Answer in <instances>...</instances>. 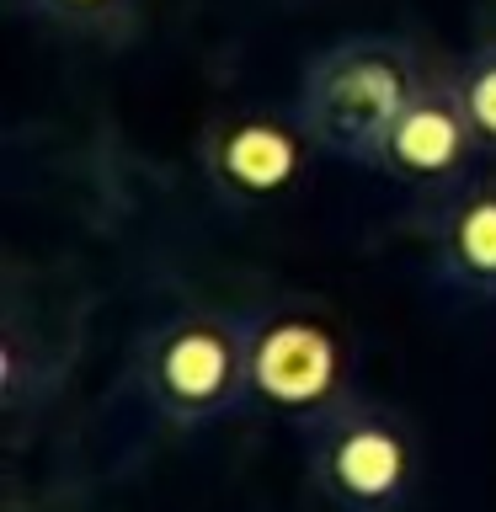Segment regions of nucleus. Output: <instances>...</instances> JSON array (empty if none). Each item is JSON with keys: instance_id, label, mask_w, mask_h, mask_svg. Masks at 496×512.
<instances>
[{"instance_id": "nucleus-3", "label": "nucleus", "mask_w": 496, "mask_h": 512, "mask_svg": "<svg viewBox=\"0 0 496 512\" xmlns=\"http://www.w3.org/2000/svg\"><path fill=\"white\" fill-rule=\"evenodd\" d=\"M310 480L336 512H411L422 491V438L411 416L352 395L304 432Z\"/></svg>"}, {"instance_id": "nucleus-2", "label": "nucleus", "mask_w": 496, "mask_h": 512, "mask_svg": "<svg viewBox=\"0 0 496 512\" xmlns=\"http://www.w3.org/2000/svg\"><path fill=\"white\" fill-rule=\"evenodd\" d=\"M134 390L182 432L235 416L251 400V315L187 304L155 320L134 352Z\"/></svg>"}, {"instance_id": "nucleus-1", "label": "nucleus", "mask_w": 496, "mask_h": 512, "mask_svg": "<svg viewBox=\"0 0 496 512\" xmlns=\"http://www.w3.org/2000/svg\"><path fill=\"white\" fill-rule=\"evenodd\" d=\"M422 86H427V64L406 38L352 32V38H336L310 59L294 112L310 128L320 155L374 166L390 128L400 123V112L416 102Z\"/></svg>"}, {"instance_id": "nucleus-4", "label": "nucleus", "mask_w": 496, "mask_h": 512, "mask_svg": "<svg viewBox=\"0 0 496 512\" xmlns=\"http://www.w3.org/2000/svg\"><path fill=\"white\" fill-rule=\"evenodd\" d=\"M251 400L310 432L352 400V352L331 315L288 304L251 315Z\"/></svg>"}, {"instance_id": "nucleus-9", "label": "nucleus", "mask_w": 496, "mask_h": 512, "mask_svg": "<svg viewBox=\"0 0 496 512\" xmlns=\"http://www.w3.org/2000/svg\"><path fill=\"white\" fill-rule=\"evenodd\" d=\"M448 75H454V91L464 102V118L475 128L480 155H496V43H480L475 54Z\"/></svg>"}, {"instance_id": "nucleus-6", "label": "nucleus", "mask_w": 496, "mask_h": 512, "mask_svg": "<svg viewBox=\"0 0 496 512\" xmlns=\"http://www.w3.org/2000/svg\"><path fill=\"white\" fill-rule=\"evenodd\" d=\"M480 155L475 128L464 118V102L454 91V75H427V86L416 91V102L400 112V123L390 128L384 150L374 155L379 176H390L395 187L427 192V198H443L459 182H470V160Z\"/></svg>"}, {"instance_id": "nucleus-5", "label": "nucleus", "mask_w": 496, "mask_h": 512, "mask_svg": "<svg viewBox=\"0 0 496 512\" xmlns=\"http://www.w3.org/2000/svg\"><path fill=\"white\" fill-rule=\"evenodd\" d=\"M310 128L299 112L283 107H230L203 128L198 166L208 187L235 208H267L283 203L288 192L304 187L310 176Z\"/></svg>"}, {"instance_id": "nucleus-8", "label": "nucleus", "mask_w": 496, "mask_h": 512, "mask_svg": "<svg viewBox=\"0 0 496 512\" xmlns=\"http://www.w3.org/2000/svg\"><path fill=\"white\" fill-rule=\"evenodd\" d=\"M22 11H32L43 27L70 32V38L86 43H118L128 27H134L139 0H16Z\"/></svg>"}, {"instance_id": "nucleus-7", "label": "nucleus", "mask_w": 496, "mask_h": 512, "mask_svg": "<svg viewBox=\"0 0 496 512\" xmlns=\"http://www.w3.org/2000/svg\"><path fill=\"white\" fill-rule=\"evenodd\" d=\"M432 278L470 304H496V176H470L427 198Z\"/></svg>"}]
</instances>
